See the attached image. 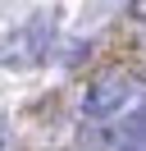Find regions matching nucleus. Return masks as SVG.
<instances>
[{"label": "nucleus", "instance_id": "obj_1", "mask_svg": "<svg viewBox=\"0 0 146 151\" xmlns=\"http://www.w3.org/2000/svg\"><path fill=\"white\" fill-rule=\"evenodd\" d=\"M142 96H146V87H142L137 73L110 69V73H100L96 83L82 92V114H87V119H119V114L132 110Z\"/></svg>", "mask_w": 146, "mask_h": 151}, {"label": "nucleus", "instance_id": "obj_2", "mask_svg": "<svg viewBox=\"0 0 146 151\" xmlns=\"http://www.w3.org/2000/svg\"><path fill=\"white\" fill-rule=\"evenodd\" d=\"M82 142L91 151H146V96L132 105V114L123 110L119 124L96 119V133H87Z\"/></svg>", "mask_w": 146, "mask_h": 151}]
</instances>
